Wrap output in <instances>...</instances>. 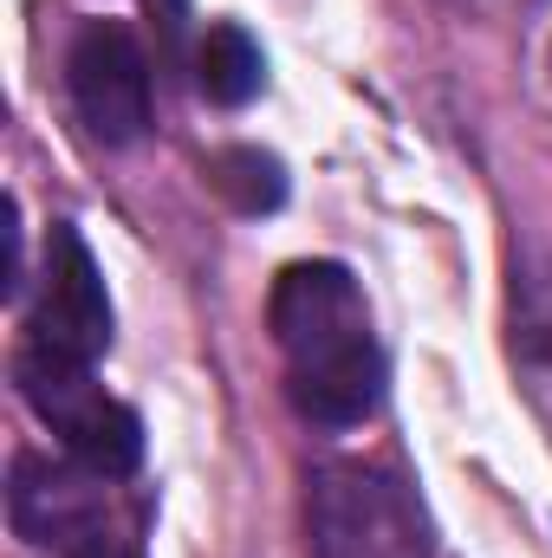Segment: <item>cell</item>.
I'll return each mask as SVG.
<instances>
[{"mask_svg": "<svg viewBox=\"0 0 552 558\" xmlns=\"http://www.w3.org/2000/svg\"><path fill=\"white\" fill-rule=\"evenodd\" d=\"M267 325L286 357L292 410L319 428H358L384 403V351L358 279L338 260H299L274 279Z\"/></svg>", "mask_w": 552, "mask_h": 558, "instance_id": "1", "label": "cell"}, {"mask_svg": "<svg viewBox=\"0 0 552 558\" xmlns=\"http://www.w3.org/2000/svg\"><path fill=\"white\" fill-rule=\"evenodd\" d=\"M13 377H20V397L33 403V416L46 422L98 481L137 474L143 422H137L131 403H118V397H105V390L92 384V364L59 357V351H39V344H20Z\"/></svg>", "mask_w": 552, "mask_h": 558, "instance_id": "2", "label": "cell"}, {"mask_svg": "<svg viewBox=\"0 0 552 558\" xmlns=\"http://www.w3.org/2000/svg\"><path fill=\"white\" fill-rule=\"evenodd\" d=\"M65 85L98 143H137L149 131V59L124 20H85L65 52Z\"/></svg>", "mask_w": 552, "mask_h": 558, "instance_id": "3", "label": "cell"}, {"mask_svg": "<svg viewBox=\"0 0 552 558\" xmlns=\"http://www.w3.org/2000/svg\"><path fill=\"white\" fill-rule=\"evenodd\" d=\"M26 344L79 357V364L111 351V292H105V274H98L92 247L65 221L46 241V286H39V305L26 318Z\"/></svg>", "mask_w": 552, "mask_h": 558, "instance_id": "4", "label": "cell"}, {"mask_svg": "<svg viewBox=\"0 0 552 558\" xmlns=\"http://www.w3.org/2000/svg\"><path fill=\"white\" fill-rule=\"evenodd\" d=\"M7 507H13L20 539L59 546V553H72L79 539H92V533L105 526V507H98L92 481H79L72 468H52V461H39V454H20V461H13Z\"/></svg>", "mask_w": 552, "mask_h": 558, "instance_id": "5", "label": "cell"}, {"mask_svg": "<svg viewBox=\"0 0 552 558\" xmlns=\"http://www.w3.org/2000/svg\"><path fill=\"white\" fill-rule=\"evenodd\" d=\"M514 377L552 435V267H514Z\"/></svg>", "mask_w": 552, "mask_h": 558, "instance_id": "6", "label": "cell"}, {"mask_svg": "<svg viewBox=\"0 0 552 558\" xmlns=\"http://www.w3.org/2000/svg\"><path fill=\"white\" fill-rule=\"evenodd\" d=\"M195 85L208 92V105H228V111L248 105L267 85V59H261L254 33L235 26V20H215L202 33V46H195Z\"/></svg>", "mask_w": 552, "mask_h": 558, "instance_id": "7", "label": "cell"}, {"mask_svg": "<svg viewBox=\"0 0 552 558\" xmlns=\"http://www.w3.org/2000/svg\"><path fill=\"white\" fill-rule=\"evenodd\" d=\"M208 182L241 208V215H274L279 202H286V169H279V156L267 149H221L215 162H208Z\"/></svg>", "mask_w": 552, "mask_h": 558, "instance_id": "8", "label": "cell"}, {"mask_svg": "<svg viewBox=\"0 0 552 558\" xmlns=\"http://www.w3.org/2000/svg\"><path fill=\"white\" fill-rule=\"evenodd\" d=\"M65 558H143V553H137V546H131V539H118L111 526H98L92 539H79V546H72V553H65Z\"/></svg>", "mask_w": 552, "mask_h": 558, "instance_id": "9", "label": "cell"}]
</instances>
